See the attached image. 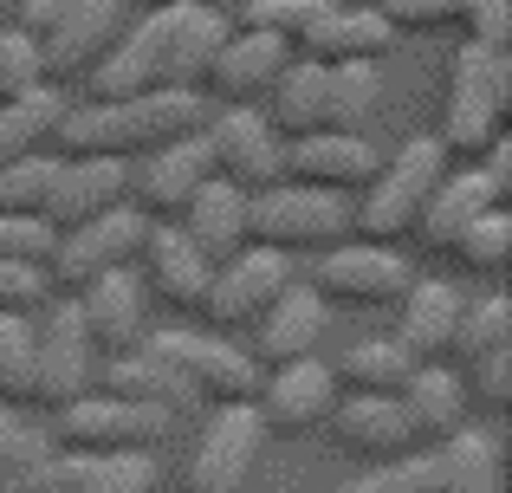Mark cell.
Here are the masks:
<instances>
[{"mask_svg":"<svg viewBox=\"0 0 512 493\" xmlns=\"http://www.w3.org/2000/svg\"><path fill=\"white\" fill-rule=\"evenodd\" d=\"M448 163L454 156L441 150V137H409L389 163H376V176L363 182L357 195H350V234H357V241H383V247L409 241L415 215H422L428 189L448 176Z\"/></svg>","mask_w":512,"mask_h":493,"instance_id":"cell-1","label":"cell"},{"mask_svg":"<svg viewBox=\"0 0 512 493\" xmlns=\"http://www.w3.org/2000/svg\"><path fill=\"white\" fill-rule=\"evenodd\" d=\"M506 98H512V59L506 46H474L467 39L454 52L448 72V104H441V150L454 163H474L506 124Z\"/></svg>","mask_w":512,"mask_h":493,"instance_id":"cell-2","label":"cell"},{"mask_svg":"<svg viewBox=\"0 0 512 493\" xmlns=\"http://www.w3.org/2000/svg\"><path fill=\"white\" fill-rule=\"evenodd\" d=\"M350 234V195H331V189H312V182H266V189L247 195V241L260 247H279V253H325L331 241Z\"/></svg>","mask_w":512,"mask_h":493,"instance_id":"cell-3","label":"cell"},{"mask_svg":"<svg viewBox=\"0 0 512 493\" xmlns=\"http://www.w3.org/2000/svg\"><path fill=\"white\" fill-rule=\"evenodd\" d=\"M52 448L65 455H111V448H163L175 435V416L156 403H124V396L85 390L65 409H52Z\"/></svg>","mask_w":512,"mask_h":493,"instance_id":"cell-4","label":"cell"},{"mask_svg":"<svg viewBox=\"0 0 512 493\" xmlns=\"http://www.w3.org/2000/svg\"><path fill=\"white\" fill-rule=\"evenodd\" d=\"M292 279H299L292 253L247 241L240 253L214 260V273H208V292H201V318H208V331H247L253 318H260L266 305H273L279 292L292 286Z\"/></svg>","mask_w":512,"mask_h":493,"instance_id":"cell-5","label":"cell"},{"mask_svg":"<svg viewBox=\"0 0 512 493\" xmlns=\"http://www.w3.org/2000/svg\"><path fill=\"white\" fill-rule=\"evenodd\" d=\"M260 448H266V422L253 409V396L247 403H208V422L188 448V493H240L260 468Z\"/></svg>","mask_w":512,"mask_h":493,"instance_id":"cell-6","label":"cell"},{"mask_svg":"<svg viewBox=\"0 0 512 493\" xmlns=\"http://www.w3.org/2000/svg\"><path fill=\"white\" fill-rule=\"evenodd\" d=\"M91 370H98V351H91V331L78 299L65 292L59 305L33 312V403L39 409H65L72 396L91 390Z\"/></svg>","mask_w":512,"mask_h":493,"instance_id":"cell-7","label":"cell"},{"mask_svg":"<svg viewBox=\"0 0 512 493\" xmlns=\"http://www.w3.org/2000/svg\"><path fill=\"white\" fill-rule=\"evenodd\" d=\"M305 286L325 305H363V312H370V305H396V292L409 286V266H402L396 247L344 234V241H331L325 253H312Z\"/></svg>","mask_w":512,"mask_h":493,"instance_id":"cell-8","label":"cell"},{"mask_svg":"<svg viewBox=\"0 0 512 493\" xmlns=\"http://www.w3.org/2000/svg\"><path fill=\"white\" fill-rule=\"evenodd\" d=\"M143 228H150V215H137L130 202L78 221V228H59V234H52V253H46V286L78 292L85 279L111 273V266H130V260H137Z\"/></svg>","mask_w":512,"mask_h":493,"instance_id":"cell-9","label":"cell"},{"mask_svg":"<svg viewBox=\"0 0 512 493\" xmlns=\"http://www.w3.org/2000/svg\"><path fill=\"white\" fill-rule=\"evenodd\" d=\"M143 351H156L175 377L195 390V403H247L253 396V357L234 351L221 331H150Z\"/></svg>","mask_w":512,"mask_h":493,"instance_id":"cell-10","label":"cell"},{"mask_svg":"<svg viewBox=\"0 0 512 493\" xmlns=\"http://www.w3.org/2000/svg\"><path fill=\"white\" fill-rule=\"evenodd\" d=\"M201 143H208V156H214V176L240 182L247 195L286 176V137L266 124L260 104H227V117H214V124L201 130Z\"/></svg>","mask_w":512,"mask_h":493,"instance_id":"cell-11","label":"cell"},{"mask_svg":"<svg viewBox=\"0 0 512 493\" xmlns=\"http://www.w3.org/2000/svg\"><path fill=\"white\" fill-rule=\"evenodd\" d=\"M260 390V422H266V435H312V429H325V416H331V403H338V370L325 364V357H286V364H273V377L266 383H253Z\"/></svg>","mask_w":512,"mask_h":493,"instance_id":"cell-12","label":"cell"},{"mask_svg":"<svg viewBox=\"0 0 512 493\" xmlns=\"http://www.w3.org/2000/svg\"><path fill=\"white\" fill-rule=\"evenodd\" d=\"M208 176H214V156H208V143H201V130H188V137L156 143V150H143L137 163H130V202H137V215L175 221L182 202Z\"/></svg>","mask_w":512,"mask_h":493,"instance_id":"cell-13","label":"cell"},{"mask_svg":"<svg viewBox=\"0 0 512 493\" xmlns=\"http://www.w3.org/2000/svg\"><path fill=\"white\" fill-rule=\"evenodd\" d=\"M72 299H78V312H85V331H91V351L98 357L137 351V344L150 338V292H143L137 266H111V273L85 279Z\"/></svg>","mask_w":512,"mask_h":493,"instance_id":"cell-14","label":"cell"},{"mask_svg":"<svg viewBox=\"0 0 512 493\" xmlns=\"http://www.w3.org/2000/svg\"><path fill=\"white\" fill-rule=\"evenodd\" d=\"M130 266H137L143 292H150V299H163L169 312H201V292H208L214 260H208L195 241H188L175 221H150Z\"/></svg>","mask_w":512,"mask_h":493,"instance_id":"cell-15","label":"cell"},{"mask_svg":"<svg viewBox=\"0 0 512 493\" xmlns=\"http://www.w3.org/2000/svg\"><path fill=\"white\" fill-rule=\"evenodd\" d=\"M325 429L357 468H376V461H396V455L415 448V429H409V416H402V403L396 396H370V390H344L338 403H331Z\"/></svg>","mask_w":512,"mask_h":493,"instance_id":"cell-16","label":"cell"},{"mask_svg":"<svg viewBox=\"0 0 512 493\" xmlns=\"http://www.w3.org/2000/svg\"><path fill=\"white\" fill-rule=\"evenodd\" d=\"M506 202V182L493 176V169H480V163H461L454 169L448 163V176L428 189V202H422V215H415V241H422L428 253H448L454 241H461V228L474 215H487V208H500Z\"/></svg>","mask_w":512,"mask_h":493,"instance_id":"cell-17","label":"cell"},{"mask_svg":"<svg viewBox=\"0 0 512 493\" xmlns=\"http://www.w3.org/2000/svg\"><path fill=\"white\" fill-rule=\"evenodd\" d=\"M376 163L383 156H376V143L363 130H305V137L286 143V176L331 189V195H357L376 176Z\"/></svg>","mask_w":512,"mask_h":493,"instance_id":"cell-18","label":"cell"},{"mask_svg":"<svg viewBox=\"0 0 512 493\" xmlns=\"http://www.w3.org/2000/svg\"><path fill=\"white\" fill-rule=\"evenodd\" d=\"M227 33H234V13H227L221 0H182V7H163V85L201 91L208 59L221 52Z\"/></svg>","mask_w":512,"mask_h":493,"instance_id":"cell-19","label":"cell"},{"mask_svg":"<svg viewBox=\"0 0 512 493\" xmlns=\"http://www.w3.org/2000/svg\"><path fill=\"white\" fill-rule=\"evenodd\" d=\"M286 59H292L286 39L234 26V33L221 39V52L208 59V78H201V85H208L221 104H266V91H273V78L286 72Z\"/></svg>","mask_w":512,"mask_h":493,"instance_id":"cell-20","label":"cell"},{"mask_svg":"<svg viewBox=\"0 0 512 493\" xmlns=\"http://www.w3.org/2000/svg\"><path fill=\"white\" fill-rule=\"evenodd\" d=\"M130 202V163L124 156H78V163L52 169V189L39 215L52 228H78V221L104 215V208H124Z\"/></svg>","mask_w":512,"mask_h":493,"instance_id":"cell-21","label":"cell"},{"mask_svg":"<svg viewBox=\"0 0 512 493\" xmlns=\"http://www.w3.org/2000/svg\"><path fill=\"white\" fill-rule=\"evenodd\" d=\"M130 0H65V13L39 33V59H46V78H72L98 59L117 39V26L130 20Z\"/></svg>","mask_w":512,"mask_h":493,"instance_id":"cell-22","label":"cell"},{"mask_svg":"<svg viewBox=\"0 0 512 493\" xmlns=\"http://www.w3.org/2000/svg\"><path fill=\"white\" fill-rule=\"evenodd\" d=\"M389 46H396V26L383 20V7L331 0V7L299 33L292 52H305V59H318V65H350V59H383Z\"/></svg>","mask_w":512,"mask_h":493,"instance_id":"cell-23","label":"cell"},{"mask_svg":"<svg viewBox=\"0 0 512 493\" xmlns=\"http://www.w3.org/2000/svg\"><path fill=\"white\" fill-rule=\"evenodd\" d=\"M325 325H331V305L318 299L305 279H292L247 331H253V351H260L266 364H286V357H312L318 338H325Z\"/></svg>","mask_w":512,"mask_h":493,"instance_id":"cell-24","label":"cell"},{"mask_svg":"<svg viewBox=\"0 0 512 493\" xmlns=\"http://www.w3.org/2000/svg\"><path fill=\"white\" fill-rule=\"evenodd\" d=\"M402 416H409L415 442H441V435H454L467 422V383L454 364H441V357H422V364L409 370V383L396 390Z\"/></svg>","mask_w":512,"mask_h":493,"instance_id":"cell-25","label":"cell"},{"mask_svg":"<svg viewBox=\"0 0 512 493\" xmlns=\"http://www.w3.org/2000/svg\"><path fill=\"white\" fill-rule=\"evenodd\" d=\"M175 228L188 234L208 260H227V253L247 247V189L227 176H208L195 195L182 202V215H175Z\"/></svg>","mask_w":512,"mask_h":493,"instance_id":"cell-26","label":"cell"},{"mask_svg":"<svg viewBox=\"0 0 512 493\" xmlns=\"http://www.w3.org/2000/svg\"><path fill=\"white\" fill-rule=\"evenodd\" d=\"M91 390L104 396H124V403H156L169 409V416H182V409H195V390H188L182 377L163 364L156 351H117V357H98V370H91Z\"/></svg>","mask_w":512,"mask_h":493,"instance_id":"cell-27","label":"cell"},{"mask_svg":"<svg viewBox=\"0 0 512 493\" xmlns=\"http://www.w3.org/2000/svg\"><path fill=\"white\" fill-rule=\"evenodd\" d=\"M402 305V325H396V344L415 357H448L454 344V318H461V292L448 279H409L396 292Z\"/></svg>","mask_w":512,"mask_h":493,"instance_id":"cell-28","label":"cell"},{"mask_svg":"<svg viewBox=\"0 0 512 493\" xmlns=\"http://www.w3.org/2000/svg\"><path fill=\"white\" fill-rule=\"evenodd\" d=\"M260 111H266V124H273L286 143L305 137V130H325V65L305 59V52H292Z\"/></svg>","mask_w":512,"mask_h":493,"instance_id":"cell-29","label":"cell"},{"mask_svg":"<svg viewBox=\"0 0 512 493\" xmlns=\"http://www.w3.org/2000/svg\"><path fill=\"white\" fill-rule=\"evenodd\" d=\"M65 455V448H59ZM156 448H111V455H65V493H156Z\"/></svg>","mask_w":512,"mask_h":493,"instance_id":"cell-30","label":"cell"},{"mask_svg":"<svg viewBox=\"0 0 512 493\" xmlns=\"http://www.w3.org/2000/svg\"><path fill=\"white\" fill-rule=\"evenodd\" d=\"M435 461H441V493H500V442L487 429H454L435 442Z\"/></svg>","mask_w":512,"mask_h":493,"instance_id":"cell-31","label":"cell"},{"mask_svg":"<svg viewBox=\"0 0 512 493\" xmlns=\"http://www.w3.org/2000/svg\"><path fill=\"white\" fill-rule=\"evenodd\" d=\"M383 111V72L376 59L325 65V130H363Z\"/></svg>","mask_w":512,"mask_h":493,"instance_id":"cell-32","label":"cell"},{"mask_svg":"<svg viewBox=\"0 0 512 493\" xmlns=\"http://www.w3.org/2000/svg\"><path fill=\"white\" fill-rule=\"evenodd\" d=\"M422 364L415 351H402L396 338H363L350 344V351L338 357V390H370V396H396L402 383H409V370Z\"/></svg>","mask_w":512,"mask_h":493,"instance_id":"cell-33","label":"cell"},{"mask_svg":"<svg viewBox=\"0 0 512 493\" xmlns=\"http://www.w3.org/2000/svg\"><path fill=\"white\" fill-rule=\"evenodd\" d=\"M512 344V299L506 292H487V299H461V318H454V344L448 357L474 364L487 351H506Z\"/></svg>","mask_w":512,"mask_h":493,"instance_id":"cell-34","label":"cell"},{"mask_svg":"<svg viewBox=\"0 0 512 493\" xmlns=\"http://www.w3.org/2000/svg\"><path fill=\"white\" fill-rule=\"evenodd\" d=\"M59 111H65V98H59L52 85H39V91H26V98L0 104V163H13V156L39 150Z\"/></svg>","mask_w":512,"mask_h":493,"instance_id":"cell-35","label":"cell"},{"mask_svg":"<svg viewBox=\"0 0 512 493\" xmlns=\"http://www.w3.org/2000/svg\"><path fill=\"white\" fill-rule=\"evenodd\" d=\"M448 253L467 266V273H487V279H500V273H506V260H512V215H506V202L467 221V228H461V241H454Z\"/></svg>","mask_w":512,"mask_h":493,"instance_id":"cell-36","label":"cell"},{"mask_svg":"<svg viewBox=\"0 0 512 493\" xmlns=\"http://www.w3.org/2000/svg\"><path fill=\"white\" fill-rule=\"evenodd\" d=\"M0 403H33V312H0Z\"/></svg>","mask_w":512,"mask_h":493,"instance_id":"cell-37","label":"cell"},{"mask_svg":"<svg viewBox=\"0 0 512 493\" xmlns=\"http://www.w3.org/2000/svg\"><path fill=\"white\" fill-rule=\"evenodd\" d=\"M52 169H59V156H52L46 143L13 156V163H0V215H39V208H46V189H52Z\"/></svg>","mask_w":512,"mask_h":493,"instance_id":"cell-38","label":"cell"},{"mask_svg":"<svg viewBox=\"0 0 512 493\" xmlns=\"http://www.w3.org/2000/svg\"><path fill=\"white\" fill-rule=\"evenodd\" d=\"M331 0H234V26H253V33H273V39H286V46H299V33L325 13Z\"/></svg>","mask_w":512,"mask_h":493,"instance_id":"cell-39","label":"cell"},{"mask_svg":"<svg viewBox=\"0 0 512 493\" xmlns=\"http://www.w3.org/2000/svg\"><path fill=\"white\" fill-rule=\"evenodd\" d=\"M52 85L46 78V59H39V39L20 33V26H0V104L26 98V91Z\"/></svg>","mask_w":512,"mask_h":493,"instance_id":"cell-40","label":"cell"},{"mask_svg":"<svg viewBox=\"0 0 512 493\" xmlns=\"http://www.w3.org/2000/svg\"><path fill=\"white\" fill-rule=\"evenodd\" d=\"M461 383H467V403H480L493 422L512 409V344L506 351H487L474 364H461Z\"/></svg>","mask_w":512,"mask_h":493,"instance_id":"cell-41","label":"cell"},{"mask_svg":"<svg viewBox=\"0 0 512 493\" xmlns=\"http://www.w3.org/2000/svg\"><path fill=\"white\" fill-rule=\"evenodd\" d=\"M396 33H448L461 26V0H376Z\"/></svg>","mask_w":512,"mask_h":493,"instance_id":"cell-42","label":"cell"},{"mask_svg":"<svg viewBox=\"0 0 512 493\" xmlns=\"http://www.w3.org/2000/svg\"><path fill=\"white\" fill-rule=\"evenodd\" d=\"M52 221L46 215H0V260H33V266H46V253H52Z\"/></svg>","mask_w":512,"mask_h":493,"instance_id":"cell-43","label":"cell"},{"mask_svg":"<svg viewBox=\"0 0 512 493\" xmlns=\"http://www.w3.org/2000/svg\"><path fill=\"white\" fill-rule=\"evenodd\" d=\"M46 305V266L0 260V312H39Z\"/></svg>","mask_w":512,"mask_h":493,"instance_id":"cell-44","label":"cell"},{"mask_svg":"<svg viewBox=\"0 0 512 493\" xmlns=\"http://www.w3.org/2000/svg\"><path fill=\"white\" fill-rule=\"evenodd\" d=\"M461 26L474 46H512V0H461Z\"/></svg>","mask_w":512,"mask_h":493,"instance_id":"cell-45","label":"cell"},{"mask_svg":"<svg viewBox=\"0 0 512 493\" xmlns=\"http://www.w3.org/2000/svg\"><path fill=\"white\" fill-rule=\"evenodd\" d=\"M338 493H402V474H396V461H376V468H363L357 481H344Z\"/></svg>","mask_w":512,"mask_h":493,"instance_id":"cell-46","label":"cell"},{"mask_svg":"<svg viewBox=\"0 0 512 493\" xmlns=\"http://www.w3.org/2000/svg\"><path fill=\"white\" fill-rule=\"evenodd\" d=\"M13 422H20V409H7V403H0V435H7Z\"/></svg>","mask_w":512,"mask_h":493,"instance_id":"cell-47","label":"cell"},{"mask_svg":"<svg viewBox=\"0 0 512 493\" xmlns=\"http://www.w3.org/2000/svg\"><path fill=\"white\" fill-rule=\"evenodd\" d=\"M143 7H182V0H143Z\"/></svg>","mask_w":512,"mask_h":493,"instance_id":"cell-48","label":"cell"},{"mask_svg":"<svg viewBox=\"0 0 512 493\" xmlns=\"http://www.w3.org/2000/svg\"><path fill=\"white\" fill-rule=\"evenodd\" d=\"M221 7H234V0H221Z\"/></svg>","mask_w":512,"mask_h":493,"instance_id":"cell-49","label":"cell"},{"mask_svg":"<svg viewBox=\"0 0 512 493\" xmlns=\"http://www.w3.org/2000/svg\"><path fill=\"white\" fill-rule=\"evenodd\" d=\"M363 7H376V0H363Z\"/></svg>","mask_w":512,"mask_h":493,"instance_id":"cell-50","label":"cell"},{"mask_svg":"<svg viewBox=\"0 0 512 493\" xmlns=\"http://www.w3.org/2000/svg\"><path fill=\"white\" fill-rule=\"evenodd\" d=\"M0 13H7V0H0Z\"/></svg>","mask_w":512,"mask_h":493,"instance_id":"cell-51","label":"cell"}]
</instances>
